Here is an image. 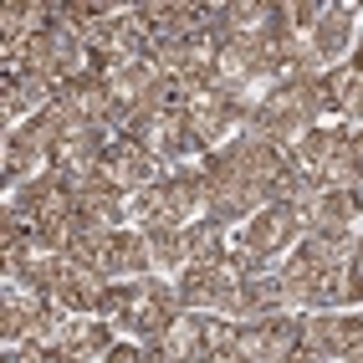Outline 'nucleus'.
<instances>
[{
  "label": "nucleus",
  "mask_w": 363,
  "mask_h": 363,
  "mask_svg": "<svg viewBox=\"0 0 363 363\" xmlns=\"http://www.w3.org/2000/svg\"><path fill=\"white\" fill-rule=\"evenodd\" d=\"M205 215V174L200 169H164V179L149 189V220L164 230H189Z\"/></svg>",
  "instance_id": "1"
},
{
  "label": "nucleus",
  "mask_w": 363,
  "mask_h": 363,
  "mask_svg": "<svg viewBox=\"0 0 363 363\" xmlns=\"http://www.w3.org/2000/svg\"><path fill=\"white\" fill-rule=\"evenodd\" d=\"M103 169H108V179L118 184V195H143V189H154L164 179V164L143 149V143H133L128 133H113L108 154H103Z\"/></svg>",
  "instance_id": "2"
},
{
  "label": "nucleus",
  "mask_w": 363,
  "mask_h": 363,
  "mask_svg": "<svg viewBox=\"0 0 363 363\" xmlns=\"http://www.w3.org/2000/svg\"><path fill=\"white\" fill-rule=\"evenodd\" d=\"M108 286H113V277L103 272V266H82V261H67V272H62V281H57L52 302H57V307H67L72 318H103Z\"/></svg>",
  "instance_id": "3"
},
{
  "label": "nucleus",
  "mask_w": 363,
  "mask_h": 363,
  "mask_svg": "<svg viewBox=\"0 0 363 363\" xmlns=\"http://www.w3.org/2000/svg\"><path fill=\"white\" fill-rule=\"evenodd\" d=\"M353 41H358V6L353 0H328L323 21L312 31V46H318V67H343L353 57Z\"/></svg>",
  "instance_id": "4"
},
{
  "label": "nucleus",
  "mask_w": 363,
  "mask_h": 363,
  "mask_svg": "<svg viewBox=\"0 0 363 363\" xmlns=\"http://www.w3.org/2000/svg\"><path fill=\"white\" fill-rule=\"evenodd\" d=\"M353 323H358V312H348V307L343 312H302V348L328 363H343Z\"/></svg>",
  "instance_id": "5"
},
{
  "label": "nucleus",
  "mask_w": 363,
  "mask_h": 363,
  "mask_svg": "<svg viewBox=\"0 0 363 363\" xmlns=\"http://www.w3.org/2000/svg\"><path fill=\"white\" fill-rule=\"evenodd\" d=\"M103 272L113 281H143V277H154V251H149V235H143L138 225H123L113 235V246L103 256Z\"/></svg>",
  "instance_id": "6"
},
{
  "label": "nucleus",
  "mask_w": 363,
  "mask_h": 363,
  "mask_svg": "<svg viewBox=\"0 0 363 363\" xmlns=\"http://www.w3.org/2000/svg\"><path fill=\"white\" fill-rule=\"evenodd\" d=\"M225 318H235V323H261V318H277L281 312V292H277V272L272 277H246L230 292V302L220 307Z\"/></svg>",
  "instance_id": "7"
},
{
  "label": "nucleus",
  "mask_w": 363,
  "mask_h": 363,
  "mask_svg": "<svg viewBox=\"0 0 363 363\" xmlns=\"http://www.w3.org/2000/svg\"><path fill=\"white\" fill-rule=\"evenodd\" d=\"M113 143V128H77L62 138V149L52 154V169L62 174H82V169H103V154Z\"/></svg>",
  "instance_id": "8"
},
{
  "label": "nucleus",
  "mask_w": 363,
  "mask_h": 363,
  "mask_svg": "<svg viewBox=\"0 0 363 363\" xmlns=\"http://www.w3.org/2000/svg\"><path fill=\"white\" fill-rule=\"evenodd\" d=\"M363 225V215H358V200H353V189H323V200L307 210V235L318 230V235H348Z\"/></svg>",
  "instance_id": "9"
},
{
  "label": "nucleus",
  "mask_w": 363,
  "mask_h": 363,
  "mask_svg": "<svg viewBox=\"0 0 363 363\" xmlns=\"http://www.w3.org/2000/svg\"><path fill=\"white\" fill-rule=\"evenodd\" d=\"M113 343H118V328L108 318H72V333H67L62 353L67 358H82V363H103Z\"/></svg>",
  "instance_id": "10"
},
{
  "label": "nucleus",
  "mask_w": 363,
  "mask_h": 363,
  "mask_svg": "<svg viewBox=\"0 0 363 363\" xmlns=\"http://www.w3.org/2000/svg\"><path fill=\"white\" fill-rule=\"evenodd\" d=\"M67 272V251H52V246H26V266H21V286L36 297H52L57 292V281Z\"/></svg>",
  "instance_id": "11"
},
{
  "label": "nucleus",
  "mask_w": 363,
  "mask_h": 363,
  "mask_svg": "<svg viewBox=\"0 0 363 363\" xmlns=\"http://www.w3.org/2000/svg\"><path fill=\"white\" fill-rule=\"evenodd\" d=\"M113 98H118V108H138L143 98H149V92L164 82V72L149 62V57H143V62H123V67H118L113 72Z\"/></svg>",
  "instance_id": "12"
},
{
  "label": "nucleus",
  "mask_w": 363,
  "mask_h": 363,
  "mask_svg": "<svg viewBox=\"0 0 363 363\" xmlns=\"http://www.w3.org/2000/svg\"><path fill=\"white\" fill-rule=\"evenodd\" d=\"M184 246H189V261L195 266H220L230 256V230L215 225L210 215H200V220L184 230Z\"/></svg>",
  "instance_id": "13"
},
{
  "label": "nucleus",
  "mask_w": 363,
  "mask_h": 363,
  "mask_svg": "<svg viewBox=\"0 0 363 363\" xmlns=\"http://www.w3.org/2000/svg\"><path fill=\"white\" fill-rule=\"evenodd\" d=\"M235 363H286V348L277 343L272 323H240L235 333Z\"/></svg>",
  "instance_id": "14"
},
{
  "label": "nucleus",
  "mask_w": 363,
  "mask_h": 363,
  "mask_svg": "<svg viewBox=\"0 0 363 363\" xmlns=\"http://www.w3.org/2000/svg\"><path fill=\"white\" fill-rule=\"evenodd\" d=\"M113 225L108 220H92V215H82L77 230H72V246H67V261H82V266H103L108 246H113Z\"/></svg>",
  "instance_id": "15"
},
{
  "label": "nucleus",
  "mask_w": 363,
  "mask_h": 363,
  "mask_svg": "<svg viewBox=\"0 0 363 363\" xmlns=\"http://www.w3.org/2000/svg\"><path fill=\"white\" fill-rule=\"evenodd\" d=\"M149 235V251H154V272L159 277H179L189 266V246H184V230H164V225H138Z\"/></svg>",
  "instance_id": "16"
},
{
  "label": "nucleus",
  "mask_w": 363,
  "mask_h": 363,
  "mask_svg": "<svg viewBox=\"0 0 363 363\" xmlns=\"http://www.w3.org/2000/svg\"><path fill=\"white\" fill-rule=\"evenodd\" d=\"M164 348L174 353L179 363L195 358L205 348V312H179V318L169 323V333H164Z\"/></svg>",
  "instance_id": "17"
},
{
  "label": "nucleus",
  "mask_w": 363,
  "mask_h": 363,
  "mask_svg": "<svg viewBox=\"0 0 363 363\" xmlns=\"http://www.w3.org/2000/svg\"><path fill=\"white\" fill-rule=\"evenodd\" d=\"M358 169H363V154H358V143H337L333 159L323 164V184L328 189H358Z\"/></svg>",
  "instance_id": "18"
},
{
  "label": "nucleus",
  "mask_w": 363,
  "mask_h": 363,
  "mask_svg": "<svg viewBox=\"0 0 363 363\" xmlns=\"http://www.w3.org/2000/svg\"><path fill=\"white\" fill-rule=\"evenodd\" d=\"M323 82H328V103H333V113L343 118L348 103L358 98V87H363V72H358L353 62H343V67H328V72H323Z\"/></svg>",
  "instance_id": "19"
},
{
  "label": "nucleus",
  "mask_w": 363,
  "mask_h": 363,
  "mask_svg": "<svg viewBox=\"0 0 363 363\" xmlns=\"http://www.w3.org/2000/svg\"><path fill=\"white\" fill-rule=\"evenodd\" d=\"M149 62L164 72L169 82L184 77L189 67H200V62H195V52H189V41H154V46H149Z\"/></svg>",
  "instance_id": "20"
},
{
  "label": "nucleus",
  "mask_w": 363,
  "mask_h": 363,
  "mask_svg": "<svg viewBox=\"0 0 363 363\" xmlns=\"http://www.w3.org/2000/svg\"><path fill=\"white\" fill-rule=\"evenodd\" d=\"M343 286H348V312H363V251L343 266Z\"/></svg>",
  "instance_id": "21"
},
{
  "label": "nucleus",
  "mask_w": 363,
  "mask_h": 363,
  "mask_svg": "<svg viewBox=\"0 0 363 363\" xmlns=\"http://www.w3.org/2000/svg\"><path fill=\"white\" fill-rule=\"evenodd\" d=\"M103 363H143V343H133V337H118Z\"/></svg>",
  "instance_id": "22"
},
{
  "label": "nucleus",
  "mask_w": 363,
  "mask_h": 363,
  "mask_svg": "<svg viewBox=\"0 0 363 363\" xmlns=\"http://www.w3.org/2000/svg\"><path fill=\"white\" fill-rule=\"evenodd\" d=\"M343 363H363V312H358V323H353V337H348Z\"/></svg>",
  "instance_id": "23"
},
{
  "label": "nucleus",
  "mask_w": 363,
  "mask_h": 363,
  "mask_svg": "<svg viewBox=\"0 0 363 363\" xmlns=\"http://www.w3.org/2000/svg\"><path fill=\"white\" fill-rule=\"evenodd\" d=\"M343 118H348V123H353V128H363V87H358V98L348 103V113H343Z\"/></svg>",
  "instance_id": "24"
},
{
  "label": "nucleus",
  "mask_w": 363,
  "mask_h": 363,
  "mask_svg": "<svg viewBox=\"0 0 363 363\" xmlns=\"http://www.w3.org/2000/svg\"><path fill=\"white\" fill-rule=\"evenodd\" d=\"M286 363H328V358H318V353H307V348H297V353L286 358Z\"/></svg>",
  "instance_id": "25"
},
{
  "label": "nucleus",
  "mask_w": 363,
  "mask_h": 363,
  "mask_svg": "<svg viewBox=\"0 0 363 363\" xmlns=\"http://www.w3.org/2000/svg\"><path fill=\"white\" fill-rule=\"evenodd\" d=\"M348 62H353V67L363 72V31H358V41H353V57H348Z\"/></svg>",
  "instance_id": "26"
},
{
  "label": "nucleus",
  "mask_w": 363,
  "mask_h": 363,
  "mask_svg": "<svg viewBox=\"0 0 363 363\" xmlns=\"http://www.w3.org/2000/svg\"><path fill=\"white\" fill-rule=\"evenodd\" d=\"M52 363H82V358H67V353H52Z\"/></svg>",
  "instance_id": "27"
},
{
  "label": "nucleus",
  "mask_w": 363,
  "mask_h": 363,
  "mask_svg": "<svg viewBox=\"0 0 363 363\" xmlns=\"http://www.w3.org/2000/svg\"><path fill=\"white\" fill-rule=\"evenodd\" d=\"M353 143H358V154H363V128H353Z\"/></svg>",
  "instance_id": "28"
}]
</instances>
